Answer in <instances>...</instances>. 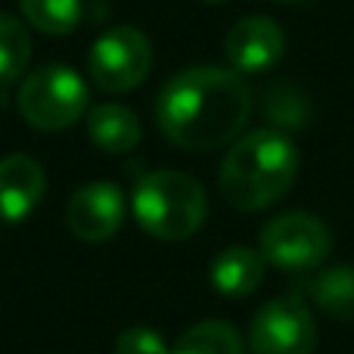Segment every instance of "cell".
I'll return each mask as SVG.
<instances>
[{
  "mask_svg": "<svg viewBox=\"0 0 354 354\" xmlns=\"http://www.w3.org/2000/svg\"><path fill=\"white\" fill-rule=\"evenodd\" d=\"M252 91L233 68L193 66L177 72L156 97V124L180 149L208 153L243 134Z\"/></svg>",
  "mask_w": 354,
  "mask_h": 354,
  "instance_id": "6da1fadb",
  "label": "cell"
},
{
  "mask_svg": "<svg viewBox=\"0 0 354 354\" xmlns=\"http://www.w3.org/2000/svg\"><path fill=\"white\" fill-rule=\"evenodd\" d=\"M299 177V147L286 131L261 128L239 137L218 171L221 196L239 212H261L292 189Z\"/></svg>",
  "mask_w": 354,
  "mask_h": 354,
  "instance_id": "7a4b0ae2",
  "label": "cell"
},
{
  "mask_svg": "<svg viewBox=\"0 0 354 354\" xmlns=\"http://www.w3.org/2000/svg\"><path fill=\"white\" fill-rule=\"evenodd\" d=\"M131 208H134L137 224L149 236L177 243V239L193 236L205 224L208 199L196 177L174 171V168H162L137 180Z\"/></svg>",
  "mask_w": 354,
  "mask_h": 354,
  "instance_id": "3957f363",
  "label": "cell"
},
{
  "mask_svg": "<svg viewBox=\"0 0 354 354\" xmlns=\"http://www.w3.org/2000/svg\"><path fill=\"white\" fill-rule=\"evenodd\" d=\"M19 115L35 131H66L87 115L91 91L84 78L68 66H41L25 75L19 87Z\"/></svg>",
  "mask_w": 354,
  "mask_h": 354,
  "instance_id": "277c9868",
  "label": "cell"
},
{
  "mask_svg": "<svg viewBox=\"0 0 354 354\" xmlns=\"http://www.w3.org/2000/svg\"><path fill=\"white\" fill-rule=\"evenodd\" d=\"M333 236L317 214L286 212L268 221L258 236V252L268 264L286 274H308L317 270L330 258Z\"/></svg>",
  "mask_w": 354,
  "mask_h": 354,
  "instance_id": "5b68a950",
  "label": "cell"
},
{
  "mask_svg": "<svg viewBox=\"0 0 354 354\" xmlns=\"http://www.w3.org/2000/svg\"><path fill=\"white\" fill-rule=\"evenodd\" d=\"M153 68V44L134 25L109 28L93 41L87 56V72L93 84L106 93H128Z\"/></svg>",
  "mask_w": 354,
  "mask_h": 354,
  "instance_id": "8992f818",
  "label": "cell"
},
{
  "mask_svg": "<svg viewBox=\"0 0 354 354\" xmlns=\"http://www.w3.org/2000/svg\"><path fill=\"white\" fill-rule=\"evenodd\" d=\"M314 345H317V326L308 305L295 295L268 301L252 317V354H314Z\"/></svg>",
  "mask_w": 354,
  "mask_h": 354,
  "instance_id": "52a82bcc",
  "label": "cell"
},
{
  "mask_svg": "<svg viewBox=\"0 0 354 354\" xmlns=\"http://www.w3.org/2000/svg\"><path fill=\"white\" fill-rule=\"evenodd\" d=\"M286 53V35L270 16H245L227 31L224 56L233 72L261 75L274 68Z\"/></svg>",
  "mask_w": 354,
  "mask_h": 354,
  "instance_id": "ba28073f",
  "label": "cell"
},
{
  "mask_svg": "<svg viewBox=\"0 0 354 354\" xmlns=\"http://www.w3.org/2000/svg\"><path fill=\"white\" fill-rule=\"evenodd\" d=\"M66 224L84 243H103L124 224V193L109 180L81 187L66 205Z\"/></svg>",
  "mask_w": 354,
  "mask_h": 354,
  "instance_id": "9c48e42d",
  "label": "cell"
},
{
  "mask_svg": "<svg viewBox=\"0 0 354 354\" xmlns=\"http://www.w3.org/2000/svg\"><path fill=\"white\" fill-rule=\"evenodd\" d=\"M44 193H47V177L31 156L12 153L0 159V218L6 224H19L28 218Z\"/></svg>",
  "mask_w": 354,
  "mask_h": 354,
  "instance_id": "30bf717a",
  "label": "cell"
},
{
  "mask_svg": "<svg viewBox=\"0 0 354 354\" xmlns=\"http://www.w3.org/2000/svg\"><path fill=\"white\" fill-rule=\"evenodd\" d=\"M87 137L93 147H100L109 156H124L140 143V118L134 109L122 103H100L91 106L84 115Z\"/></svg>",
  "mask_w": 354,
  "mask_h": 354,
  "instance_id": "8fae6325",
  "label": "cell"
},
{
  "mask_svg": "<svg viewBox=\"0 0 354 354\" xmlns=\"http://www.w3.org/2000/svg\"><path fill=\"white\" fill-rule=\"evenodd\" d=\"M264 268L268 261L261 258L258 249L249 245H230L212 261V286L214 292L227 295V299H245L264 283Z\"/></svg>",
  "mask_w": 354,
  "mask_h": 354,
  "instance_id": "7c38bea8",
  "label": "cell"
},
{
  "mask_svg": "<svg viewBox=\"0 0 354 354\" xmlns=\"http://www.w3.org/2000/svg\"><path fill=\"white\" fill-rule=\"evenodd\" d=\"M311 301L336 320H354V268L336 264L320 270L308 286Z\"/></svg>",
  "mask_w": 354,
  "mask_h": 354,
  "instance_id": "4fadbf2b",
  "label": "cell"
},
{
  "mask_svg": "<svg viewBox=\"0 0 354 354\" xmlns=\"http://www.w3.org/2000/svg\"><path fill=\"white\" fill-rule=\"evenodd\" d=\"M171 354H245V345L227 320H202L177 339Z\"/></svg>",
  "mask_w": 354,
  "mask_h": 354,
  "instance_id": "5bb4252c",
  "label": "cell"
},
{
  "mask_svg": "<svg viewBox=\"0 0 354 354\" xmlns=\"http://www.w3.org/2000/svg\"><path fill=\"white\" fill-rule=\"evenodd\" d=\"M31 59V35L16 16L0 12V91L12 87L25 75Z\"/></svg>",
  "mask_w": 354,
  "mask_h": 354,
  "instance_id": "9a60e30c",
  "label": "cell"
},
{
  "mask_svg": "<svg viewBox=\"0 0 354 354\" xmlns=\"http://www.w3.org/2000/svg\"><path fill=\"white\" fill-rule=\"evenodd\" d=\"M19 6L31 28L53 37L72 35L81 22V10H84L81 0H19Z\"/></svg>",
  "mask_w": 354,
  "mask_h": 354,
  "instance_id": "2e32d148",
  "label": "cell"
},
{
  "mask_svg": "<svg viewBox=\"0 0 354 354\" xmlns=\"http://www.w3.org/2000/svg\"><path fill=\"white\" fill-rule=\"evenodd\" d=\"M264 112L270 115V122L277 124V131L283 128H301L308 122V100L301 97L295 87L289 84H277L268 93V106Z\"/></svg>",
  "mask_w": 354,
  "mask_h": 354,
  "instance_id": "e0dca14e",
  "label": "cell"
},
{
  "mask_svg": "<svg viewBox=\"0 0 354 354\" xmlns=\"http://www.w3.org/2000/svg\"><path fill=\"white\" fill-rule=\"evenodd\" d=\"M115 354H171V348L162 339V333H156L153 326L137 324V326H128L115 339Z\"/></svg>",
  "mask_w": 354,
  "mask_h": 354,
  "instance_id": "ac0fdd59",
  "label": "cell"
},
{
  "mask_svg": "<svg viewBox=\"0 0 354 354\" xmlns=\"http://www.w3.org/2000/svg\"><path fill=\"white\" fill-rule=\"evenodd\" d=\"M280 3H289V6H292V3H305V0H280Z\"/></svg>",
  "mask_w": 354,
  "mask_h": 354,
  "instance_id": "d6986e66",
  "label": "cell"
},
{
  "mask_svg": "<svg viewBox=\"0 0 354 354\" xmlns=\"http://www.w3.org/2000/svg\"><path fill=\"white\" fill-rule=\"evenodd\" d=\"M212 3H218V0H212Z\"/></svg>",
  "mask_w": 354,
  "mask_h": 354,
  "instance_id": "ffe728a7",
  "label": "cell"
}]
</instances>
